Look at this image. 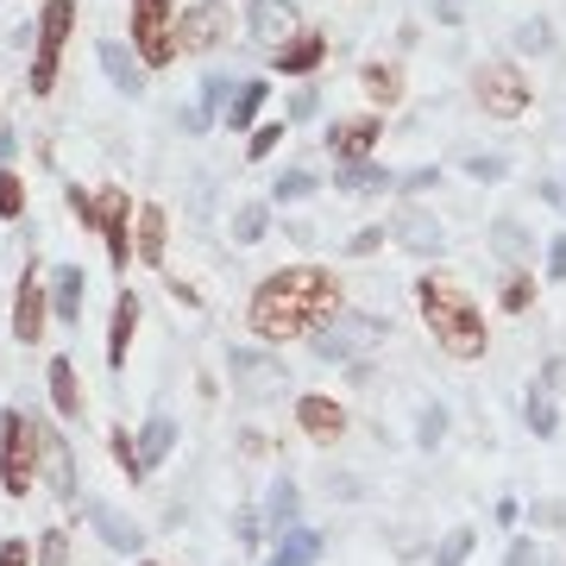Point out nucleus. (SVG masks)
Segmentation results:
<instances>
[{
    "mask_svg": "<svg viewBox=\"0 0 566 566\" xmlns=\"http://www.w3.org/2000/svg\"><path fill=\"white\" fill-rule=\"evenodd\" d=\"M334 315H340V283L315 264H290V271H277L252 290V334L271 346L322 334Z\"/></svg>",
    "mask_w": 566,
    "mask_h": 566,
    "instance_id": "obj_1",
    "label": "nucleus"
},
{
    "mask_svg": "<svg viewBox=\"0 0 566 566\" xmlns=\"http://www.w3.org/2000/svg\"><path fill=\"white\" fill-rule=\"evenodd\" d=\"M416 308H422V322L428 334L441 340L447 359H465V365H479L485 359V315H479V303L465 296V283L460 277H447V271H428L422 283H416Z\"/></svg>",
    "mask_w": 566,
    "mask_h": 566,
    "instance_id": "obj_2",
    "label": "nucleus"
},
{
    "mask_svg": "<svg viewBox=\"0 0 566 566\" xmlns=\"http://www.w3.org/2000/svg\"><path fill=\"white\" fill-rule=\"evenodd\" d=\"M70 32H76V0H44L39 51H32V95H51V88H57V63H63Z\"/></svg>",
    "mask_w": 566,
    "mask_h": 566,
    "instance_id": "obj_3",
    "label": "nucleus"
},
{
    "mask_svg": "<svg viewBox=\"0 0 566 566\" xmlns=\"http://www.w3.org/2000/svg\"><path fill=\"white\" fill-rule=\"evenodd\" d=\"M133 51L158 70L177 57V0H133Z\"/></svg>",
    "mask_w": 566,
    "mask_h": 566,
    "instance_id": "obj_4",
    "label": "nucleus"
},
{
    "mask_svg": "<svg viewBox=\"0 0 566 566\" xmlns=\"http://www.w3.org/2000/svg\"><path fill=\"white\" fill-rule=\"evenodd\" d=\"M0 485L7 497H25L39 485V422L7 416V441H0Z\"/></svg>",
    "mask_w": 566,
    "mask_h": 566,
    "instance_id": "obj_5",
    "label": "nucleus"
},
{
    "mask_svg": "<svg viewBox=\"0 0 566 566\" xmlns=\"http://www.w3.org/2000/svg\"><path fill=\"white\" fill-rule=\"evenodd\" d=\"M472 95H479V107H485L491 120L528 114V76L516 70V63H485V70L472 76Z\"/></svg>",
    "mask_w": 566,
    "mask_h": 566,
    "instance_id": "obj_6",
    "label": "nucleus"
},
{
    "mask_svg": "<svg viewBox=\"0 0 566 566\" xmlns=\"http://www.w3.org/2000/svg\"><path fill=\"white\" fill-rule=\"evenodd\" d=\"M133 227H139V208H133V196H126L120 182H107L102 196H95V233L107 240V264H114V271L133 259Z\"/></svg>",
    "mask_w": 566,
    "mask_h": 566,
    "instance_id": "obj_7",
    "label": "nucleus"
},
{
    "mask_svg": "<svg viewBox=\"0 0 566 566\" xmlns=\"http://www.w3.org/2000/svg\"><path fill=\"white\" fill-rule=\"evenodd\" d=\"M245 32H252L264 51H283V44L303 39V13H296V0H252V7H245Z\"/></svg>",
    "mask_w": 566,
    "mask_h": 566,
    "instance_id": "obj_8",
    "label": "nucleus"
},
{
    "mask_svg": "<svg viewBox=\"0 0 566 566\" xmlns=\"http://www.w3.org/2000/svg\"><path fill=\"white\" fill-rule=\"evenodd\" d=\"M378 334H385V327L365 322V315H334V322L315 334V359L340 365V359H353V353H365V346L378 340Z\"/></svg>",
    "mask_w": 566,
    "mask_h": 566,
    "instance_id": "obj_9",
    "label": "nucleus"
},
{
    "mask_svg": "<svg viewBox=\"0 0 566 566\" xmlns=\"http://www.w3.org/2000/svg\"><path fill=\"white\" fill-rule=\"evenodd\" d=\"M44 322H51V308H44V277H39V271H25L20 296H13V340L39 346L44 340Z\"/></svg>",
    "mask_w": 566,
    "mask_h": 566,
    "instance_id": "obj_10",
    "label": "nucleus"
},
{
    "mask_svg": "<svg viewBox=\"0 0 566 566\" xmlns=\"http://www.w3.org/2000/svg\"><path fill=\"white\" fill-rule=\"evenodd\" d=\"M221 39H227V13H221V0H202V7L177 13V51H214Z\"/></svg>",
    "mask_w": 566,
    "mask_h": 566,
    "instance_id": "obj_11",
    "label": "nucleus"
},
{
    "mask_svg": "<svg viewBox=\"0 0 566 566\" xmlns=\"http://www.w3.org/2000/svg\"><path fill=\"white\" fill-rule=\"evenodd\" d=\"M378 139H385V120H378V114H359V120H340L334 133H327V151H334L340 164H365Z\"/></svg>",
    "mask_w": 566,
    "mask_h": 566,
    "instance_id": "obj_12",
    "label": "nucleus"
},
{
    "mask_svg": "<svg viewBox=\"0 0 566 566\" xmlns=\"http://www.w3.org/2000/svg\"><path fill=\"white\" fill-rule=\"evenodd\" d=\"M296 422H303V434L308 441H340L346 434V409L334 403V397H303V403H296Z\"/></svg>",
    "mask_w": 566,
    "mask_h": 566,
    "instance_id": "obj_13",
    "label": "nucleus"
},
{
    "mask_svg": "<svg viewBox=\"0 0 566 566\" xmlns=\"http://www.w3.org/2000/svg\"><path fill=\"white\" fill-rule=\"evenodd\" d=\"M139 315H145V303L126 290L120 303H114V327H107V371H120V365H126V353H133V334H139Z\"/></svg>",
    "mask_w": 566,
    "mask_h": 566,
    "instance_id": "obj_14",
    "label": "nucleus"
},
{
    "mask_svg": "<svg viewBox=\"0 0 566 566\" xmlns=\"http://www.w3.org/2000/svg\"><path fill=\"white\" fill-rule=\"evenodd\" d=\"M390 233H397V240H403L409 252H422V259H434V252L447 245L441 221H434L428 208H409V214H397V227H390Z\"/></svg>",
    "mask_w": 566,
    "mask_h": 566,
    "instance_id": "obj_15",
    "label": "nucleus"
},
{
    "mask_svg": "<svg viewBox=\"0 0 566 566\" xmlns=\"http://www.w3.org/2000/svg\"><path fill=\"white\" fill-rule=\"evenodd\" d=\"M39 472L57 485V497H76V460H70V447L51 428H39Z\"/></svg>",
    "mask_w": 566,
    "mask_h": 566,
    "instance_id": "obj_16",
    "label": "nucleus"
},
{
    "mask_svg": "<svg viewBox=\"0 0 566 566\" xmlns=\"http://www.w3.org/2000/svg\"><path fill=\"white\" fill-rule=\"evenodd\" d=\"M322 57H327L322 32H303L296 44H283V51H277V70H283V76H315V70H322Z\"/></svg>",
    "mask_w": 566,
    "mask_h": 566,
    "instance_id": "obj_17",
    "label": "nucleus"
},
{
    "mask_svg": "<svg viewBox=\"0 0 566 566\" xmlns=\"http://www.w3.org/2000/svg\"><path fill=\"white\" fill-rule=\"evenodd\" d=\"M164 240H170V221H164L158 202H145L139 208V259L158 264V271H164Z\"/></svg>",
    "mask_w": 566,
    "mask_h": 566,
    "instance_id": "obj_18",
    "label": "nucleus"
},
{
    "mask_svg": "<svg viewBox=\"0 0 566 566\" xmlns=\"http://www.w3.org/2000/svg\"><path fill=\"white\" fill-rule=\"evenodd\" d=\"M102 70L114 76V88H120V95H139V88H145V76H139V57H133L126 44H114V39L102 44Z\"/></svg>",
    "mask_w": 566,
    "mask_h": 566,
    "instance_id": "obj_19",
    "label": "nucleus"
},
{
    "mask_svg": "<svg viewBox=\"0 0 566 566\" xmlns=\"http://www.w3.org/2000/svg\"><path fill=\"white\" fill-rule=\"evenodd\" d=\"M322 560V535L315 528H290L277 542V554H271V566H315Z\"/></svg>",
    "mask_w": 566,
    "mask_h": 566,
    "instance_id": "obj_20",
    "label": "nucleus"
},
{
    "mask_svg": "<svg viewBox=\"0 0 566 566\" xmlns=\"http://www.w3.org/2000/svg\"><path fill=\"white\" fill-rule=\"evenodd\" d=\"M170 447H177V422H170V416H151V422H145V434H139V465H145V472H151V465H164V453H170Z\"/></svg>",
    "mask_w": 566,
    "mask_h": 566,
    "instance_id": "obj_21",
    "label": "nucleus"
},
{
    "mask_svg": "<svg viewBox=\"0 0 566 566\" xmlns=\"http://www.w3.org/2000/svg\"><path fill=\"white\" fill-rule=\"evenodd\" d=\"M264 528H271V535H290V528H296V485H290V479H277L271 497H264Z\"/></svg>",
    "mask_w": 566,
    "mask_h": 566,
    "instance_id": "obj_22",
    "label": "nucleus"
},
{
    "mask_svg": "<svg viewBox=\"0 0 566 566\" xmlns=\"http://www.w3.org/2000/svg\"><path fill=\"white\" fill-rule=\"evenodd\" d=\"M227 365L240 371V385L252 390V397H259V390H277V385H283V371H277L271 359H259V353H233Z\"/></svg>",
    "mask_w": 566,
    "mask_h": 566,
    "instance_id": "obj_23",
    "label": "nucleus"
},
{
    "mask_svg": "<svg viewBox=\"0 0 566 566\" xmlns=\"http://www.w3.org/2000/svg\"><path fill=\"white\" fill-rule=\"evenodd\" d=\"M44 378H51V403H57L63 416H82V385H76V365H70V359H51V371H44Z\"/></svg>",
    "mask_w": 566,
    "mask_h": 566,
    "instance_id": "obj_24",
    "label": "nucleus"
},
{
    "mask_svg": "<svg viewBox=\"0 0 566 566\" xmlns=\"http://www.w3.org/2000/svg\"><path fill=\"white\" fill-rule=\"evenodd\" d=\"M51 308H57L63 322H76L82 315V271L76 264H63L57 271V283H51Z\"/></svg>",
    "mask_w": 566,
    "mask_h": 566,
    "instance_id": "obj_25",
    "label": "nucleus"
},
{
    "mask_svg": "<svg viewBox=\"0 0 566 566\" xmlns=\"http://www.w3.org/2000/svg\"><path fill=\"white\" fill-rule=\"evenodd\" d=\"M340 189L346 196H378V189H390V170H378V164H340Z\"/></svg>",
    "mask_w": 566,
    "mask_h": 566,
    "instance_id": "obj_26",
    "label": "nucleus"
},
{
    "mask_svg": "<svg viewBox=\"0 0 566 566\" xmlns=\"http://www.w3.org/2000/svg\"><path fill=\"white\" fill-rule=\"evenodd\" d=\"M365 95H371V102L378 107H390L397 102V95H403V76H397V70H390V63H365Z\"/></svg>",
    "mask_w": 566,
    "mask_h": 566,
    "instance_id": "obj_27",
    "label": "nucleus"
},
{
    "mask_svg": "<svg viewBox=\"0 0 566 566\" xmlns=\"http://www.w3.org/2000/svg\"><path fill=\"white\" fill-rule=\"evenodd\" d=\"M233 95H240V88H233L227 76H208V82H202V107L189 114V126H208V114H221V107H233Z\"/></svg>",
    "mask_w": 566,
    "mask_h": 566,
    "instance_id": "obj_28",
    "label": "nucleus"
},
{
    "mask_svg": "<svg viewBox=\"0 0 566 566\" xmlns=\"http://www.w3.org/2000/svg\"><path fill=\"white\" fill-rule=\"evenodd\" d=\"M523 416H528V434H554V428H560V416H554V397H547V385H535L528 390V403H523Z\"/></svg>",
    "mask_w": 566,
    "mask_h": 566,
    "instance_id": "obj_29",
    "label": "nucleus"
},
{
    "mask_svg": "<svg viewBox=\"0 0 566 566\" xmlns=\"http://www.w3.org/2000/svg\"><path fill=\"white\" fill-rule=\"evenodd\" d=\"M264 114V82H240V95L227 107V126H252Z\"/></svg>",
    "mask_w": 566,
    "mask_h": 566,
    "instance_id": "obj_30",
    "label": "nucleus"
},
{
    "mask_svg": "<svg viewBox=\"0 0 566 566\" xmlns=\"http://www.w3.org/2000/svg\"><path fill=\"white\" fill-rule=\"evenodd\" d=\"M95 535H102V542H114L120 554H133V547H139V528H133V523H120L114 510H95Z\"/></svg>",
    "mask_w": 566,
    "mask_h": 566,
    "instance_id": "obj_31",
    "label": "nucleus"
},
{
    "mask_svg": "<svg viewBox=\"0 0 566 566\" xmlns=\"http://www.w3.org/2000/svg\"><path fill=\"white\" fill-rule=\"evenodd\" d=\"M107 447H114V460H120V472L133 479V485H139V479H145V465H139V441H133L126 428H114V434H107Z\"/></svg>",
    "mask_w": 566,
    "mask_h": 566,
    "instance_id": "obj_32",
    "label": "nucleus"
},
{
    "mask_svg": "<svg viewBox=\"0 0 566 566\" xmlns=\"http://www.w3.org/2000/svg\"><path fill=\"white\" fill-rule=\"evenodd\" d=\"M491 245L504 252V259H523V245H528V233L516 221H491Z\"/></svg>",
    "mask_w": 566,
    "mask_h": 566,
    "instance_id": "obj_33",
    "label": "nucleus"
},
{
    "mask_svg": "<svg viewBox=\"0 0 566 566\" xmlns=\"http://www.w3.org/2000/svg\"><path fill=\"white\" fill-rule=\"evenodd\" d=\"M0 214H7V221H20L25 214V182L13 177V170H0Z\"/></svg>",
    "mask_w": 566,
    "mask_h": 566,
    "instance_id": "obj_34",
    "label": "nucleus"
},
{
    "mask_svg": "<svg viewBox=\"0 0 566 566\" xmlns=\"http://www.w3.org/2000/svg\"><path fill=\"white\" fill-rule=\"evenodd\" d=\"M472 560V528H453L441 542V554H434V566H465Z\"/></svg>",
    "mask_w": 566,
    "mask_h": 566,
    "instance_id": "obj_35",
    "label": "nucleus"
},
{
    "mask_svg": "<svg viewBox=\"0 0 566 566\" xmlns=\"http://www.w3.org/2000/svg\"><path fill=\"white\" fill-rule=\"evenodd\" d=\"M264 227H271V214H264V208H240V221H233V240H240V245H259V240H264Z\"/></svg>",
    "mask_w": 566,
    "mask_h": 566,
    "instance_id": "obj_36",
    "label": "nucleus"
},
{
    "mask_svg": "<svg viewBox=\"0 0 566 566\" xmlns=\"http://www.w3.org/2000/svg\"><path fill=\"white\" fill-rule=\"evenodd\" d=\"M303 196H315V177H308V170H283L277 177V202H303Z\"/></svg>",
    "mask_w": 566,
    "mask_h": 566,
    "instance_id": "obj_37",
    "label": "nucleus"
},
{
    "mask_svg": "<svg viewBox=\"0 0 566 566\" xmlns=\"http://www.w3.org/2000/svg\"><path fill=\"white\" fill-rule=\"evenodd\" d=\"M39 566H70V542H63V528H44V535H39Z\"/></svg>",
    "mask_w": 566,
    "mask_h": 566,
    "instance_id": "obj_38",
    "label": "nucleus"
},
{
    "mask_svg": "<svg viewBox=\"0 0 566 566\" xmlns=\"http://www.w3.org/2000/svg\"><path fill=\"white\" fill-rule=\"evenodd\" d=\"M528 303H535V283H528V277H510V283H504V308H510V315H523Z\"/></svg>",
    "mask_w": 566,
    "mask_h": 566,
    "instance_id": "obj_39",
    "label": "nucleus"
},
{
    "mask_svg": "<svg viewBox=\"0 0 566 566\" xmlns=\"http://www.w3.org/2000/svg\"><path fill=\"white\" fill-rule=\"evenodd\" d=\"M277 139H283V126H259V133H252V139H245V151H252V158H271V151H277Z\"/></svg>",
    "mask_w": 566,
    "mask_h": 566,
    "instance_id": "obj_40",
    "label": "nucleus"
},
{
    "mask_svg": "<svg viewBox=\"0 0 566 566\" xmlns=\"http://www.w3.org/2000/svg\"><path fill=\"white\" fill-rule=\"evenodd\" d=\"M504 566H547V554H542V547H535V542H510Z\"/></svg>",
    "mask_w": 566,
    "mask_h": 566,
    "instance_id": "obj_41",
    "label": "nucleus"
},
{
    "mask_svg": "<svg viewBox=\"0 0 566 566\" xmlns=\"http://www.w3.org/2000/svg\"><path fill=\"white\" fill-rule=\"evenodd\" d=\"M547 277L566 283V233H554V240H547Z\"/></svg>",
    "mask_w": 566,
    "mask_h": 566,
    "instance_id": "obj_42",
    "label": "nucleus"
},
{
    "mask_svg": "<svg viewBox=\"0 0 566 566\" xmlns=\"http://www.w3.org/2000/svg\"><path fill=\"white\" fill-rule=\"evenodd\" d=\"M465 170H472L479 182H504V158H472Z\"/></svg>",
    "mask_w": 566,
    "mask_h": 566,
    "instance_id": "obj_43",
    "label": "nucleus"
},
{
    "mask_svg": "<svg viewBox=\"0 0 566 566\" xmlns=\"http://www.w3.org/2000/svg\"><path fill=\"white\" fill-rule=\"evenodd\" d=\"M378 240H385V233H378V227H365V233H353V240H346V252H353V259H365V252H378Z\"/></svg>",
    "mask_w": 566,
    "mask_h": 566,
    "instance_id": "obj_44",
    "label": "nucleus"
},
{
    "mask_svg": "<svg viewBox=\"0 0 566 566\" xmlns=\"http://www.w3.org/2000/svg\"><path fill=\"white\" fill-rule=\"evenodd\" d=\"M523 51H547V20H528L523 25Z\"/></svg>",
    "mask_w": 566,
    "mask_h": 566,
    "instance_id": "obj_45",
    "label": "nucleus"
},
{
    "mask_svg": "<svg viewBox=\"0 0 566 566\" xmlns=\"http://www.w3.org/2000/svg\"><path fill=\"white\" fill-rule=\"evenodd\" d=\"M70 208H76L82 221L95 227V196H88V189H70Z\"/></svg>",
    "mask_w": 566,
    "mask_h": 566,
    "instance_id": "obj_46",
    "label": "nucleus"
},
{
    "mask_svg": "<svg viewBox=\"0 0 566 566\" xmlns=\"http://www.w3.org/2000/svg\"><path fill=\"white\" fill-rule=\"evenodd\" d=\"M441 441V409H422V447Z\"/></svg>",
    "mask_w": 566,
    "mask_h": 566,
    "instance_id": "obj_47",
    "label": "nucleus"
},
{
    "mask_svg": "<svg viewBox=\"0 0 566 566\" xmlns=\"http://www.w3.org/2000/svg\"><path fill=\"white\" fill-rule=\"evenodd\" d=\"M0 566H25V542H0Z\"/></svg>",
    "mask_w": 566,
    "mask_h": 566,
    "instance_id": "obj_48",
    "label": "nucleus"
},
{
    "mask_svg": "<svg viewBox=\"0 0 566 566\" xmlns=\"http://www.w3.org/2000/svg\"><path fill=\"white\" fill-rule=\"evenodd\" d=\"M145 566H151V560H145Z\"/></svg>",
    "mask_w": 566,
    "mask_h": 566,
    "instance_id": "obj_49",
    "label": "nucleus"
}]
</instances>
